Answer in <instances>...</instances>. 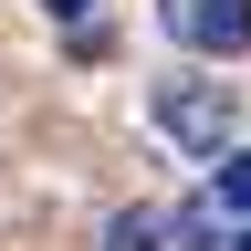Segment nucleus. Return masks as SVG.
<instances>
[{"instance_id":"nucleus-1","label":"nucleus","mask_w":251,"mask_h":251,"mask_svg":"<svg viewBox=\"0 0 251 251\" xmlns=\"http://www.w3.org/2000/svg\"><path fill=\"white\" fill-rule=\"evenodd\" d=\"M157 136H168V147H199V157H220V147H230V84H209V74L157 84Z\"/></svg>"},{"instance_id":"nucleus-2","label":"nucleus","mask_w":251,"mask_h":251,"mask_svg":"<svg viewBox=\"0 0 251 251\" xmlns=\"http://www.w3.org/2000/svg\"><path fill=\"white\" fill-rule=\"evenodd\" d=\"M168 21H178L199 52H220V63L251 52V0H168Z\"/></svg>"},{"instance_id":"nucleus-3","label":"nucleus","mask_w":251,"mask_h":251,"mask_svg":"<svg viewBox=\"0 0 251 251\" xmlns=\"http://www.w3.org/2000/svg\"><path fill=\"white\" fill-rule=\"evenodd\" d=\"M209 209H241V220H251V147H230V168H220V199H209Z\"/></svg>"},{"instance_id":"nucleus-4","label":"nucleus","mask_w":251,"mask_h":251,"mask_svg":"<svg viewBox=\"0 0 251 251\" xmlns=\"http://www.w3.org/2000/svg\"><path fill=\"white\" fill-rule=\"evenodd\" d=\"M105 251H157V220H147V209H126L115 230H105Z\"/></svg>"},{"instance_id":"nucleus-5","label":"nucleus","mask_w":251,"mask_h":251,"mask_svg":"<svg viewBox=\"0 0 251 251\" xmlns=\"http://www.w3.org/2000/svg\"><path fill=\"white\" fill-rule=\"evenodd\" d=\"M42 11H52V21H84V11H94V0H42Z\"/></svg>"},{"instance_id":"nucleus-6","label":"nucleus","mask_w":251,"mask_h":251,"mask_svg":"<svg viewBox=\"0 0 251 251\" xmlns=\"http://www.w3.org/2000/svg\"><path fill=\"white\" fill-rule=\"evenodd\" d=\"M230 251H251V230H241V241H230Z\"/></svg>"}]
</instances>
